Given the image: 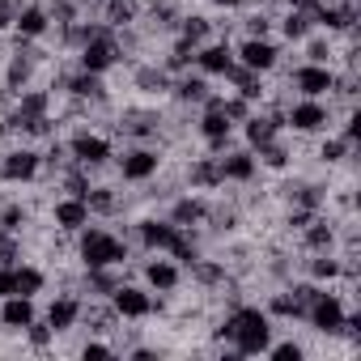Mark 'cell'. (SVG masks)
Listing matches in <instances>:
<instances>
[{
  "mask_svg": "<svg viewBox=\"0 0 361 361\" xmlns=\"http://www.w3.org/2000/svg\"><path fill=\"white\" fill-rule=\"evenodd\" d=\"M272 331H276V323L268 319L264 306L238 302V306L217 314V323L209 327V340L213 344H234L238 357H264L268 344H272Z\"/></svg>",
  "mask_w": 361,
  "mask_h": 361,
  "instance_id": "cell-1",
  "label": "cell"
},
{
  "mask_svg": "<svg viewBox=\"0 0 361 361\" xmlns=\"http://www.w3.org/2000/svg\"><path fill=\"white\" fill-rule=\"evenodd\" d=\"M132 247L115 234V230H106V226H81L77 234H73V259H77V268H123V264H132Z\"/></svg>",
  "mask_w": 361,
  "mask_h": 361,
  "instance_id": "cell-2",
  "label": "cell"
},
{
  "mask_svg": "<svg viewBox=\"0 0 361 361\" xmlns=\"http://www.w3.org/2000/svg\"><path fill=\"white\" fill-rule=\"evenodd\" d=\"M111 136L123 145H166V111L157 102H128L111 115Z\"/></svg>",
  "mask_w": 361,
  "mask_h": 361,
  "instance_id": "cell-3",
  "label": "cell"
},
{
  "mask_svg": "<svg viewBox=\"0 0 361 361\" xmlns=\"http://www.w3.org/2000/svg\"><path fill=\"white\" fill-rule=\"evenodd\" d=\"M111 166L128 188H140V183H149V178H157L166 170V149L161 145H123V149H115Z\"/></svg>",
  "mask_w": 361,
  "mask_h": 361,
  "instance_id": "cell-4",
  "label": "cell"
},
{
  "mask_svg": "<svg viewBox=\"0 0 361 361\" xmlns=\"http://www.w3.org/2000/svg\"><path fill=\"white\" fill-rule=\"evenodd\" d=\"M64 145H68V157L81 161V166H90L94 174L115 161V136H111V132H98L94 123L73 128V132L64 136Z\"/></svg>",
  "mask_w": 361,
  "mask_h": 361,
  "instance_id": "cell-5",
  "label": "cell"
},
{
  "mask_svg": "<svg viewBox=\"0 0 361 361\" xmlns=\"http://www.w3.org/2000/svg\"><path fill=\"white\" fill-rule=\"evenodd\" d=\"M331 123H336V111L323 98H289L285 102V132H293V136H323V132H331Z\"/></svg>",
  "mask_w": 361,
  "mask_h": 361,
  "instance_id": "cell-6",
  "label": "cell"
},
{
  "mask_svg": "<svg viewBox=\"0 0 361 361\" xmlns=\"http://www.w3.org/2000/svg\"><path fill=\"white\" fill-rule=\"evenodd\" d=\"M289 94L298 98H327L331 94V81H336V68L331 64H310V60H298L289 68H281Z\"/></svg>",
  "mask_w": 361,
  "mask_h": 361,
  "instance_id": "cell-7",
  "label": "cell"
},
{
  "mask_svg": "<svg viewBox=\"0 0 361 361\" xmlns=\"http://www.w3.org/2000/svg\"><path fill=\"white\" fill-rule=\"evenodd\" d=\"M73 64L77 68H85V73H98V77H111L119 64H123V51H119V39H115V30H102V35H94L77 56H73Z\"/></svg>",
  "mask_w": 361,
  "mask_h": 361,
  "instance_id": "cell-8",
  "label": "cell"
},
{
  "mask_svg": "<svg viewBox=\"0 0 361 361\" xmlns=\"http://www.w3.org/2000/svg\"><path fill=\"white\" fill-rule=\"evenodd\" d=\"M178 178H183L188 192H200V196H217V192L226 188L217 153H192L183 166H178Z\"/></svg>",
  "mask_w": 361,
  "mask_h": 361,
  "instance_id": "cell-9",
  "label": "cell"
},
{
  "mask_svg": "<svg viewBox=\"0 0 361 361\" xmlns=\"http://www.w3.org/2000/svg\"><path fill=\"white\" fill-rule=\"evenodd\" d=\"M174 238H178V226H170L161 213L153 217H132V247L140 251V255H166L170 247H174Z\"/></svg>",
  "mask_w": 361,
  "mask_h": 361,
  "instance_id": "cell-10",
  "label": "cell"
},
{
  "mask_svg": "<svg viewBox=\"0 0 361 361\" xmlns=\"http://www.w3.org/2000/svg\"><path fill=\"white\" fill-rule=\"evenodd\" d=\"M128 85L136 90L140 102H166L170 98V73L157 60H132L128 64Z\"/></svg>",
  "mask_w": 361,
  "mask_h": 361,
  "instance_id": "cell-11",
  "label": "cell"
},
{
  "mask_svg": "<svg viewBox=\"0 0 361 361\" xmlns=\"http://www.w3.org/2000/svg\"><path fill=\"white\" fill-rule=\"evenodd\" d=\"M183 0H140V30L149 39H170L178 30V18H183Z\"/></svg>",
  "mask_w": 361,
  "mask_h": 361,
  "instance_id": "cell-12",
  "label": "cell"
},
{
  "mask_svg": "<svg viewBox=\"0 0 361 361\" xmlns=\"http://www.w3.org/2000/svg\"><path fill=\"white\" fill-rule=\"evenodd\" d=\"M106 302H111L115 314L128 319V323L153 319V289H145V285H136V281H119V289H115Z\"/></svg>",
  "mask_w": 361,
  "mask_h": 361,
  "instance_id": "cell-13",
  "label": "cell"
},
{
  "mask_svg": "<svg viewBox=\"0 0 361 361\" xmlns=\"http://www.w3.org/2000/svg\"><path fill=\"white\" fill-rule=\"evenodd\" d=\"M234 60L264 73V77H272L276 64H281V43L276 39H234Z\"/></svg>",
  "mask_w": 361,
  "mask_h": 361,
  "instance_id": "cell-14",
  "label": "cell"
},
{
  "mask_svg": "<svg viewBox=\"0 0 361 361\" xmlns=\"http://www.w3.org/2000/svg\"><path fill=\"white\" fill-rule=\"evenodd\" d=\"M81 302H85L81 293H68V289H64V293H51L39 314H43V323H47L56 336H68V331H77V323H81Z\"/></svg>",
  "mask_w": 361,
  "mask_h": 361,
  "instance_id": "cell-15",
  "label": "cell"
},
{
  "mask_svg": "<svg viewBox=\"0 0 361 361\" xmlns=\"http://www.w3.org/2000/svg\"><path fill=\"white\" fill-rule=\"evenodd\" d=\"M140 276H145V289L166 293V298H174L178 289H183V268H178L170 255H149V259H140Z\"/></svg>",
  "mask_w": 361,
  "mask_h": 361,
  "instance_id": "cell-16",
  "label": "cell"
},
{
  "mask_svg": "<svg viewBox=\"0 0 361 361\" xmlns=\"http://www.w3.org/2000/svg\"><path fill=\"white\" fill-rule=\"evenodd\" d=\"M204 209H209V196H200V192H178V196H170L166 200V221L170 226H178V230H200L204 226Z\"/></svg>",
  "mask_w": 361,
  "mask_h": 361,
  "instance_id": "cell-17",
  "label": "cell"
},
{
  "mask_svg": "<svg viewBox=\"0 0 361 361\" xmlns=\"http://www.w3.org/2000/svg\"><path fill=\"white\" fill-rule=\"evenodd\" d=\"M217 161H221V178H226V188H230V183H234V188H251L255 178L264 174V170H259V161H255V153H251L247 145H234V149L217 153Z\"/></svg>",
  "mask_w": 361,
  "mask_h": 361,
  "instance_id": "cell-18",
  "label": "cell"
},
{
  "mask_svg": "<svg viewBox=\"0 0 361 361\" xmlns=\"http://www.w3.org/2000/svg\"><path fill=\"white\" fill-rule=\"evenodd\" d=\"M213 90H217V85H213L204 73L188 68V73L170 77V98H166V102H170V106H192V111H196V106H200V102H204Z\"/></svg>",
  "mask_w": 361,
  "mask_h": 361,
  "instance_id": "cell-19",
  "label": "cell"
},
{
  "mask_svg": "<svg viewBox=\"0 0 361 361\" xmlns=\"http://www.w3.org/2000/svg\"><path fill=\"white\" fill-rule=\"evenodd\" d=\"M230 64H234V43L230 39H209V43H200L196 47V73H204L209 81H221L226 73H230Z\"/></svg>",
  "mask_w": 361,
  "mask_h": 361,
  "instance_id": "cell-20",
  "label": "cell"
},
{
  "mask_svg": "<svg viewBox=\"0 0 361 361\" xmlns=\"http://www.w3.org/2000/svg\"><path fill=\"white\" fill-rule=\"evenodd\" d=\"M47 221H51V230H60V234H77V230L90 226L94 217H90V204H85L81 196H56L51 209H47Z\"/></svg>",
  "mask_w": 361,
  "mask_h": 361,
  "instance_id": "cell-21",
  "label": "cell"
},
{
  "mask_svg": "<svg viewBox=\"0 0 361 361\" xmlns=\"http://www.w3.org/2000/svg\"><path fill=\"white\" fill-rule=\"evenodd\" d=\"M85 204H90V217H98V221H119L128 213V196L119 188H111V183H98V178L85 192Z\"/></svg>",
  "mask_w": 361,
  "mask_h": 361,
  "instance_id": "cell-22",
  "label": "cell"
},
{
  "mask_svg": "<svg viewBox=\"0 0 361 361\" xmlns=\"http://www.w3.org/2000/svg\"><path fill=\"white\" fill-rule=\"evenodd\" d=\"M119 281H128V264L123 268H81L77 272V293L81 298H111L119 289Z\"/></svg>",
  "mask_w": 361,
  "mask_h": 361,
  "instance_id": "cell-23",
  "label": "cell"
},
{
  "mask_svg": "<svg viewBox=\"0 0 361 361\" xmlns=\"http://www.w3.org/2000/svg\"><path fill=\"white\" fill-rule=\"evenodd\" d=\"M35 319H39V298H22V293L0 298V327H5V331L22 336Z\"/></svg>",
  "mask_w": 361,
  "mask_h": 361,
  "instance_id": "cell-24",
  "label": "cell"
},
{
  "mask_svg": "<svg viewBox=\"0 0 361 361\" xmlns=\"http://www.w3.org/2000/svg\"><path fill=\"white\" fill-rule=\"evenodd\" d=\"M221 81H226V90H230V94H243V98H251L255 106L268 98V77H264V73H255V68H247V64H238V60L230 64V73H226Z\"/></svg>",
  "mask_w": 361,
  "mask_h": 361,
  "instance_id": "cell-25",
  "label": "cell"
},
{
  "mask_svg": "<svg viewBox=\"0 0 361 361\" xmlns=\"http://www.w3.org/2000/svg\"><path fill=\"white\" fill-rule=\"evenodd\" d=\"M13 35L18 39H51V18L43 9V0H22V5H18Z\"/></svg>",
  "mask_w": 361,
  "mask_h": 361,
  "instance_id": "cell-26",
  "label": "cell"
},
{
  "mask_svg": "<svg viewBox=\"0 0 361 361\" xmlns=\"http://www.w3.org/2000/svg\"><path fill=\"white\" fill-rule=\"evenodd\" d=\"M183 281H192L204 298L213 293V289H221L226 281H230V268H226V259H213V255H200L188 272H183Z\"/></svg>",
  "mask_w": 361,
  "mask_h": 361,
  "instance_id": "cell-27",
  "label": "cell"
},
{
  "mask_svg": "<svg viewBox=\"0 0 361 361\" xmlns=\"http://www.w3.org/2000/svg\"><path fill=\"white\" fill-rule=\"evenodd\" d=\"M234 30L238 39H276V9H243L234 13Z\"/></svg>",
  "mask_w": 361,
  "mask_h": 361,
  "instance_id": "cell-28",
  "label": "cell"
},
{
  "mask_svg": "<svg viewBox=\"0 0 361 361\" xmlns=\"http://www.w3.org/2000/svg\"><path fill=\"white\" fill-rule=\"evenodd\" d=\"M251 153H255L259 170H268V174H289V170H293V145L285 140V132H281V136H272L268 145L251 149Z\"/></svg>",
  "mask_w": 361,
  "mask_h": 361,
  "instance_id": "cell-29",
  "label": "cell"
},
{
  "mask_svg": "<svg viewBox=\"0 0 361 361\" xmlns=\"http://www.w3.org/2000/svg\"><path fill=\"white\" fill-rule=\"evenodd\" d=\"M264 310H268L272 323H302V319H306V306L289 293V285H276V289L264 298Z\"/></svg>",
  "mask_w": 361,
  "mask_h": 361,
  "instance_id": "cell-30",
  "label": "cell"
},
{
  "mask_svg": "<svg viewBox=\"0 0 361 361\" xmlns=\"http://www.w3.org/2000/svg\"><path fill=\"white\" fill-rule=\"evenodd\" d=\"M51 183H56V192H60V196H81V200H85V192H90V183H94V170L68 157V161L60 166V174L51 178Z\"/></svg>",
  "mask_w": 361,
  "mask_h": 361,
  "instance_id": "cell-31",
  "label": "cell"
},
{
  "mask_svg": "<svg viewBox=\"0 0 361 361\" xmlns=\"http://www.w3.org/2000/svg\"><path fill=\"white\" fill-rule=\"evenodd\" d=\"M47 285H51L47 268H39V264H30V259L13 264V293H22V298H39Z\"/></svg>",
  "mask_w": 361,
  "mask_h": 361,
  "instance_id": "cell-32",
  "label": "cell"
},
{
  "mask_svg": "<svg viewBox=\"0 0 361 361\" xmlns=\"http://www.w3.org/2000/svg\"><path fill=\"white\" fill-rule=\"evenodd\" d=\"M98 18H102L111 30L136 26V22H140V0H102V5H98Z\"/></svg>",
  "mask_w": 361,
  "mask_h": 361,
  "instance_id": "cell-33",
  "label": "cell"
},
{
  "mask_svg": "<svg viewBox=\"0 0 361 361\" xmlns=\"http://www.w3.org/2000/svg\"><path fill=\"white\" fill-rule=\"evenodd\" d=\"M310 30H314V18H310V13H302V9H281V13H276V35H281L285 43L298 47Z\"/></svg>",
  "mask_w": 361,
  "mask_h": 361,
  "instance_id": "cell-34",
  "label": "cell"
},
{
  "mask_svg": "<svg viewBox=\"0 0 361 361\" xmlns=\"http://www.w3.org/2000/svg\"><path fill=\"white\" fill-rule=\"evenodd\" d=\"M174 35H183L188 43H209V39H217L213 35V13H200V9H183V18H178V30Z\"/></svg>",
  "mask_w": 361,
  "mask_h": 361,
  "instance_id": "cell-35",
  "label": "cell"
},
{
  "mask_svg": "<svg viewBox=\"0 0 361 361\" xmlns=\"http://www.w3.org/2000/svg\"><path fill=\"white\" fill-rule=\"evenodd\" d=\"M298 47H302V60H310V64H331V68H336V39H331V35L310 30Z\"/></svg>",
  "mask_w": 361,
  "mask_h": 361,
  "instance_id": "cell-36",
  "label": "cell"
},
{
  "mask_svg": "<svg viewBox=\"0 0 361 361\" xmlns=\"http://www.w3.org/2000/svg\"><path fill=\"white\" fill-rule=\"evenodd\" d=\"M30 204L26 200H5V204H0V230H13V234H26V226H30Z\"/></svg>",
  "mask_w": 361,
  "mask_h": 361,
  "instance_id": "cell-37",
  "label": "cell"
},
{
  "mask_svg": "<svg viewBox=\"0 0 361 361\" xmlns=\"http://www.w3.org/2000/svg\"><path fill=\"white\" fill-rule=\"evenodd\" d=\"M22 259H26V243H22V234L0 230V264L13 268V264H22Z\"/></svg>",
  "mask_w": 361,
  "mask_h": 361,
  "instance_id": "cell-38",
  "label": "cell"
},
{
  "mask_svg": "<svg viewBox=\"0 0 361 361\" xmlns=\"http://www.w3.org/2000/svg\"><path fill=\"white\" fill-rule=\"evenodd\" d=\"M22 340H26V344H30L35 353H47V348L56 344V331H51V327L43 323V314H39V319H35V323H30V327L22 331Z\"/></svg>",
  "mask_w": 361,
  "mask_h": 361,
  "instance_id": "cell-39",
  "label": "cell"
},
{
  "mask_svg": "<svg viewBox=\"0 0 361 361\" xmlns=\"http://www.w3.org/2000/svg\"><path fill=\"white\" fill-rule=\"evenodd\" d=\"M221 111H226V119L238 128V123H243V119L255 111V102H251V98H243V94H230V90H226V98H221Z\"/></svg>",
  "mask_w": 361,
  "mask_h": 361,
  "instance_id": "cell-40",
  "label": "cell"
},
{
  "mask_svg": "<svg viewBox=\"0 0 361 361\" xmlns=\"http://www.w3.org/2000/svg\"><path fill=\"white\" fill-rule=\"evenodd\" d=\"M268 357H272V361H302V357H306V344L293 340V336H289V340H272V344H268Z\"/></svg>",
  "mask_w": 361,
  "mask_h": 361,
  "instance_id": "cell-41",
  "label": "cell"
},
{
  "mask_svg": "<svg viewBox=\"0 0 361 361\" xmlns=\"http://www.w3.org/2000/svg\"><path fill=\"white\" fill-rule=\"evenodd\" d=\"M77 353H81V357H119L115 344H111V340H98V336H85Z\"/></svg>",
  "mask_w": 361,
  "mask_h": 361,
  "instance_id": "cell-42",
  "label": "cell"
},
{
  "mask_svg": "<svg viewBox=\"0 0 361 361\" xmlns=\"http://www.w3.org/2000/svg\"><path fill=\"white\" fill-rule=\"evenodd\" d=\"M18 5H22V0H0V35H13V22H18Z\"/></svg>",
  "mask_w": 361,
  "mask_h": 361,
  "instance_id": "cell-43",
  "label": "cell"
},
{
  "mask_svg": "<svg viewBox=\"0 0 361 361\" xmlns=\"http://www.w3.org/2000/svg\"><path fill=\"white\" fill-rule=\"evenodd\" d=\"M209 5H213L217 13H243V9H247V0H209Z\"/></svg>",
  "mask_w": 361,
  "mask_h": 361,
  "instance_id": "cell-44",
  "label": "cell"
},
{
  "mask_svg": "<svg viewBox=\"0 0 361 361\" xmlns=\"http://www.w3.org/2000/svg\"><path fill=\"white\" fill-rule=\"evenodd\" d=\"M13 98H18V94H13L9 85H0V111H9V106H13Z\"/></svg>",
  "mask_w": 361,
  "mask_h": 361,
  "instance_id": "cell-45",
  "label": "cell"
},
{
  "mask_svg": "<svg viewBox=\"0 0 361 361\" xmlns=\"http://www.w3.org/2000/svg\"><path fill=\"white\" fill-rule=\"evenodd\" d=\"M251 9H281V0H247Z\"/></svg>",
  "mask_w": 361,
  "mask_h": 361,
  "instance_id": "cell-46",
  "label": "cell"
},
{
  "mask_svg": "<svg viewBox=\"0 0 361 361\" xmlns=\"http://www.w3.org/2000/svg\"><path fill=\"white\" fill-rule=\"evenodd\" d=\"M183 5H188V0H183Z\"/></svg>",
  "mask_w": 361,
  "mask_h": 361,
  "instance_id": "cell-47",
  "label": "cell"
}]
</instances>
